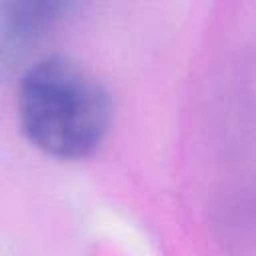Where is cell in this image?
<instances>
[{
	"mask_svg": "<svg viewBox=\"0 0 256 256\" xmlns=\"http://www.w3.org/2000/svg\"><path fill=\"white\" fill-rule=\"evenodd\" d=\"M70 4L16 0L0 6V46L4 68L18 62L60 18Z\"/></svg>",
	"mask_w": 256,
	"mask_h": 256,
	"instance_id": "obj_2",
	"label": "cell"
},
{
	"mask_svg": "<svg viewBox=\"0 0 256 256\" xmlns=\"http://www.w3.org/2000/svg\"><path fill=\"white\" fill-rule=\"evenodd\" d=\"M16 106L28 142L58 160H80L96 152L112 122V100L104 84L64 54L44 56L24 70Z\"/></svg>",
	"mask_w": 256,
	"mask_h": 256,
	"instance_id": "obj_1",
	"label": "cell"
}]
</instances>
